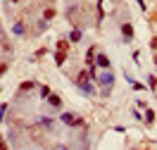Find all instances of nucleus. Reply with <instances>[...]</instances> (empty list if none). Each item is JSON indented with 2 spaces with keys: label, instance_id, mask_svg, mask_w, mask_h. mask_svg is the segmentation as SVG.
Segmentation results:
<instances>
[{
  "label": "nucleus",
  "instance_id": "6",
  "mask_svg": "<svg viewBox=\"0 0 157 150\" xmlns=\"http://www.w3.org/2000/svg\"><path fill=\"white\" fill-rule=\"evenodd\" d=\"M59 102H62V100H59L57 95H50V105H52V107H59Z\"/></svg>",
  "mask_w": 157,
  "mask_h": 150
},
{
  "label": "nucleus",
  "instance_id": "12",
  "mask_svg": "<svg viewBox=\"0 0 157 150\" xmlns=\"http://www.w3.org/2000/svg\"><path fill=\"white\" fill-rule=\"evenodd\" d=\"M0 150H7V145H5V143H2V140H0Z\"/></svg>",
  "mask_w": 157,
  "mask_h": 150
},
{
  "label": "nucleus",
  "instance_id": "10",
  "mask_svg": "<svg viewBox=\"0 0 157 150\" xmlns=\"http://www.w3.org/2000/svg\"><path fill=\"white\" fill-rule=\"evenodd\" d=\"M78 38H81V31H78V29L71 31V40H78Z\"/></svg>",
  "mask_w": 157,
  "mask_h": 150
},
{
  "label": "nucleus",
  "instance_id": "1",
  "mask_svg": "<svg viewBox=\"0 0 157 150\" xmlns=\"http://www.w3.org/2000/svg\"><path fill=\"white\" fill-rule=\"evenodd\" d=\"M100 83L105 86V90H109V88H112V83H114V76H112V71H109V69H105V71H102V76H100Z\"/></svg>",
  "mask_w": 157,
  "mask_h": 150
},
{
  "label": "nucleus",
  "instance_id": "2",
  "mask_svg": "<svg viewBox=\"0 0 157 150\" xmlns=\"http://www.w3.org/2000/svg\"><path fill=\"white\" fill-rule=\"evenodd\" d=\"M121 31H124V38H131V36H133V26H131V24H124V26H121Z\"/></svg>",
  "mask_w": 157,
  "mask_h": 150
},
{
  "label": "nucleus",
  "instance_id": "5",
  "mask_svg": "<svg viewBox=\"0 0 157 150\" xmlns=\"http://www.w3.org/2000/svg\"><path fill=\"white\" fill-rule=\"evenodd\" d=\"M64 55H67V52L57 50V55H55V62H57V64H62V62H64Z\"/></svg>",
  "mask_w": 157,
  "mask_h": 150
},
{
  "label": "nucleus",
  "instance_id": "7",
  "mask_svg": "<svg viewBox=\"0 0 157 150\" xmlns=\"http://www.w3.org/2000/svg\"><path fill=\"white\" fill-rule=\"evenodd\" d=\"M33 88V83H31V81H24V83H21V90H31Z\"/></svg>",
  "mask_w": 157,
  "mask_h": 150
},
{
  "label": "nucleus",
  "instance_id": "3",
  "mask_svg": "<svg viewBox=\"0 0 157 150\" xmlns=\"http://www.w3.org/2000/svg\"><path fill=\"white\" fill-rule=\"evenodd\" d=\"M98 64H100V67H102V69H109V60H107V57H105V55H102V52H100V55H98Z\"/></svg>",
  "mask_w": 157,
  "mask_h": 150
},
{
  "label": "nucleus",
  "instance_id": "13",
  "mask_svg": "<svg viewBox=\"0 0 157 150\" xmlns=\"http://www.w3.org/2000/svg\"><path fill=\"white\" fill-rule=\"evenodd\" d=\"M14 2H19V0H14Z\"/></svg>",
  "mask_w": 157,
  "mask_h": 150
},
{
  "label": "nucleus",
  "instance_id": "9",
  "mask_svg": "<svg viewBox=\"0 0 157 150\" xmlns=\"http://www.w3.org/2000/svg\"><path fill=\"white\" fill-rule=\"evenodd\" d=\"M152 119H155V112H152V110H147V114H145V121H147V124H150V121H152Z\"/></svg>",
  "mask_w": 157,
  "mask_h": 150
},
{
  "label": "nucleus",
  "instance_id": "4",
  "mask_svg": "<svg viewBox=\"0 0 157 150\" xmlns=\"http://www.w3.org/2000/svg\"><path fill=\"white\" fill-rule=\"evenodd\" d=\"M57 50H62V52H67V50H69V43H67L64 38H62V40H57Z\"/></svg>",
  "mask_w": 157,
  "mask_h": 150
},
{
  "label": "nucleus",
  "instance_id": "8",
  "mask_svg": "<svg viewBox=\"0 0 157 150\" xmlns=\"http://www.w3.org/2000/svg\"><path fill=\"white\" fill-rule=\"evenodd\" d=\"M40 95H43V98H50V88H48V86H43V88H40Z\"/></svg>",
  "mask_w": 157,
  "mask_h": 150
},
{
  "label": "nucleus",
  "instance_id": "11",
  "mask_svg": "<svg viewBox=\"0 0 157 150\" xmlns=\"http://www.w3.org/2000/svg\"><path fill=\"white\" fill-rule=\"evenodd\" d=\"M55 17V10H45V19H52Z\"/></svg>",
  "mask_w": 157,
  "mask_h": 150
}]
</instances>
